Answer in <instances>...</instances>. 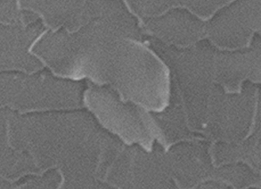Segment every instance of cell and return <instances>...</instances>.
Here are the masks:
<instances>
[{
    "mask_svg": "<svg viewBox=\"0 0 261 189\" xmlns=\"http://www.w3.org/2000/svg\"><path fill=\"white\" fill-rule=\"evenodd\" d=\"M2 108V106H0V108Z\"/></svg>",
    "mask_w": 261,
    "mask_h": 189,
    "instance_id": "obj_4",
    "label": "cell"
},
{
    "mask_svg": "<svg viewBox=\"0 0 261 189\" xmlns=\"http://www.w3.org/2000/svg\"><path fill=\"white\" fill-rule=\"evenodd\" d=\"M0 24H2L3 25H7L9 24V23H3V22H0Z\"/></svg>",
    "mask_w": 261,
    "mask_h": 189,
    "instance_id": "obj_3",
    "label": "cell"
},
{
    "mask_svg": "<svg viewBox=\"0 0 261 189\" xmlns=\"http://www.w3.org/2000/svg\"><path fill=\"white\" fill-rule=\"evenodd\" d=\"M6 130H7V144L8 145V146L12 148V149L15 150V148H14L12 146V145L11 144L10 137V123H9V119L7 120V126H6Z\"/></svg>",
    "mask_w": 261,
    "mask_h": 189,
    "instance_id": "obj_1",
    "label": "cell"
},
{
    "mask_svg": "<svg viewBox=\"0 0 261 189\" xmlns=\"http://www.w3.org/2000/svg\"><path fill=\"white\" fill-rule=\"evenodd\" d=\"M17 8L18 10L21 9V5H20V0H17Z\"/></svg>",
    "mask_w": 261,
    "mask_h": 189,
    "instance_id": "obj_2",
    "label": "cell"
}]
</instances>
